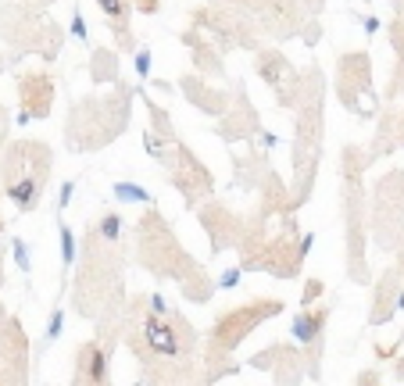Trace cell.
I'll return each mask as SVG.
<instances>
[{"instance_id": "obj_8", "label": "cell", "mask_w": 404, "mask_h": 386, "mask_svg": "<svg viewBox=\"0 0 404 386\" xmlns=\"http://www.w3.org/2000/svg\"><path fill=\"white\" fill-rule=\"evenodd\" d=\"M254 68H258V75L272 86L275 100H279L283 107H293L297 100H301L304 93V79L297 75V68L279 54V50H261L258 61H254Z\"/></svg>"}, {"instance_id": "obj_16", "label": "cell", "mask_w": 404, "mask_h": 386, "mask_svg": "<svg viewBox=\"0 0 404 386\" xmlns=\"http://www.w3.org/2000/svg\"><path fill=\"white\" fill-rule=\"evenodd\" d=\"M93 4L104 11V18H108V29L118 33L122 47H133V33H129V8H133V0H93Z\"/></svg>"}, {"instance_id": "obj_30", "label": "cell", "mask_w": 404, "mask_h": 386, "mask_svg": "<svg viewBox=\"0 0 404 386\" xmlns=\"http://www.w3.org/2000/svg\"><path fill=\"white\" fill-rule=\"evenodd\" d=\"M394 11H397V18H404V0H394Z\"/></svg>"}, {"instance_id": "obj_13", "label": "cell", "mask_w": 404, "mask_h": 386, "mask_svg": "<svg viewBox=\"0 0 404 386\" xmlns=\"http://www.w3.org/2000/svg\"><path fill=\"white\" fill-rule=\"evenodd\" d=\"M404 308V290H401V283H397V275L394 272H387L376 283V300H372V322L379 326V322H387V318H394V311H401Z\"/></svg>"}, {"instance_id": "obj_21", "label": "cell", "mask_w": 404, "mask_h": 386, "mask_svg": "<svg viewBox=\"0 0 404 386\" xmlns=\"http://www.w3.org/2000/svg\"><path fill=\"white\" fill-rule=\"evenodd\" d=\"M57 232H61V257H65V265H72L75 261V236L68 226H61Z\"/></svg>"}, {"instance_id": "obj_2", "label": "cell", "mask_w": 404, "mask_h": 386, "mask_svg": "<svg viewBox=\"0 0 404 386\" xmlns=\"http://www.w3.org/2000/svg\"><path fill=\"white\" fill-rule=\"evenodd\" d=\"M122 236H104L97 226L82 236V268L75 279V311L82 318L108 322L122 315V261H118Z\"/></svg>"}, {"instance_id": "obj_18", "label": "cell", "mask_w": 404, "mask_h": 386, "mask_svg": "<svg viewBox=\"0 0 404 386\" xmlns=\"http://www.w3.org/2000/svg\"><path fill=\"white\" fill-rule=\"evenodd\" d=\"M183 43H186L190 50H194V64H197L204 75H222V61H219V54L208 47V39H204V36H197V29H194V33H186Z\"/></svg>"}, {"instance_id": "obj_22", "label": "cell", "mask_w": 404, "mask_h": 386, "mask_svg": "<svg viewBox=\"0 0 404 386\" xmlns=\"http://www.w3.org/2000/svg\"><path fill=\"white\" fill-rule=\"evenodd\" d=\"M322 290H326V283H322V279H308V286H304V297H301V304H311L315 297H322Z\"/></svg>"}, {"instance_id": "obj_12", "label": "cell", "mask_w": 404, "mask_h": 386, "mask_svg": "<svg viewBox=\"0 0 404 386\" xmlns=\"http://www.w3.org/2000/svg\"><path fill=\"white\" fill-rule=\"evenodd\" d=\"M250 365H254V369H268L279 383H283V379H286V383H297V379H301V372H297V369H304L308 361L301 358V351H297V347H286V343H272L268 351L254 354Z\"/></svg>"}, {"instance_id": "obj_5", "label": "cell", "mask_w": 404, "mask_h": 386, "mask_svg": "<svg viewBox=\"0 0 404 386\" xmlns=\"http://www.w3.org/2000/svg\"><path fill=\"white\" fill-rule=\"evenodd\" d=\"M47 176H50V147L39 140H22L8 147L4 161H0V183L22 211H33L39 204Z\"/></svg>"}, {"instance_id": "obj_28", "label": "cell", "mask_w": 404, "mask_h": 386, "mask_svg": "<svg viewBox=\"0 0 404 386\" xmlns=\"http://www.w3.org/2000/svg\"><path fill=\"white\" fill-rule=\"evenodd\" d=\"M15 254H18V265L29 268V257H26V243H22V240H15Z\"/></svg>"}, {"instance_id": "obj_25", "label": "cell", "mask_w": 404, "mask_h": 386, "mask_svg": "<svg viewBox=\"0 0 404 386\" xmlns=\"http://www.w3.org/2000/svg\"><path fill=\"white\" fill-rule=\"evenodd\" d=\"M136 68H140V75H147V72H151V50H147V47L136 54Z\"/></svg>"}, {"instance_id": "obj_15", "label": "cell", "mask_w": 404, "mask_h": 386, "mask_svg": "<svg viewBox=\"0 0 404 386\" xmlns=\"http://www.w3.org/2000/svg\"><path fill=\"white\" fill-rule=\"evenodd\" d=\"M326 322H329V308H311V304H304V311L293 318V340L304 343V347H311V343L322 340Z\"/></svg>"}, {"instance_id": "obj_14", "label": "cell", "mask_w": 404, "mask_h": 386, "mask_svg": "<svg viewBox=\"0 0 404 386\" xmlns=\"http://www.w3.org/2000/svg\"><path fill=\"white\" fill-rule=\"evenodd\" d=\"M183 93L190 97V104H197L201 111L208 115H226L229 111V93L226 90H211V86L197 75H186L183 79Z\"/></svg>"}, {"instance_id": "obj_7", "label": "cell", "mask_w": 404, "mask_h": 386, "mask_svg": "<svg viewBox=\"0 0 404 386\" xmlns=\"http://www.w3.org/2000/svg\"><path fill=\"white\" fill-rule=\"evenodd\" d=\"M165 161H168V183L183 193L186 204H197V201H208L211 197V190H215V183H211V172L194 154H190L179 140L172 143V154H168Z\"/></svg>"}, {"instance_id": "obj_9", "label": "cell", "mask_w": 404, "mask_h": 386, "mask_svg": "<svg viewBox=\"0 0 404 386\" xmlns=\"http://www.w3.org/2000/svg\"><path fill=\"white\" fill-rule=\"evenodd\" d=\"M369 79H372V68L365 50H351L336 61V93L358 115H365L361 111V93H369Z\"/></svg>"}, {"instance_id": "obj_24", "label": "cell", "mask_w": 404, "mask_h": 386, "mask_svg": "<svg viewBox=\"0 0 404 386\" xmlns=\"http://www.w3.org/2000/svg\"><path fill=\"white\" fill-rule=\"evenodd\" d=\"M240 272H244V265H240V268H226V272H222V283H219V286H226V290L240 286Z\"/></svg>"}, {"instance_id": "obj_6", "label": "cell", "mask_w": 404, "mask_h": 386, "mask_svg": "<svg viewBox=\"0 0 404 386\" xmlns=\"http://www.w3.org/2000/svg\"><path fill=\"white\" fill-rule=\"evenodd\" d=\"M125 122H129V93L115 97H93L79 100L68 115V147L72 150H100L111 143Z\"/></svg>"}, {"instance_id": "obj_1", "label": "cell", "mask_w": 404, "mask_h": 386, "mask_svg": "<svg viewBox=\"0 0 404 386\" xmlns=\"http://www.w3.org/2000/svg\"><path fill=\"white\" fill-rule=\"evenodd\" d=\"M122 340L140 361L147 383H190L197 379V333L179 311H154L147 297L122 308Z\"/></svg>"}, {"instance_id": "obj_26", "label": "cell", "mask_w": 404, "mask_h": 386, "mask_svg": "<svg viewBox=\"0 0 404 386\" xmlns=\"http://www.w3.org/2000/svg\"><path fill=\"white\" fill-rule=\"evenodd\" d=\"M158 4H161V0H133V8H136V11H143V15H154V11H158Z\"/></svg>"}, {"instance_id": "obj_19", "label": "cell", "mask_w": 404, "mask_h": 386, "mask_svg": "<svg viewBox=\"0 0 404 386\" xmlns=\"http://www.w3.org/2000/svg\"><path fill=\"white\" fill-rule=\"evenodd\" d=\"M90 75L97 82H118V57L111 50H97L90 61Z\"/></svg>"}, {"instance_id": "obj_10", "label": "cell", "mask_w": 404, "mask_h": 386, "mask_svg": "<svg viewBox=\"0 0 404 386\" xmlns=\"http://www.w3.org/2000/svg\"><path fill=\"white\" fill-rule=\"evenodd\" d=\"M111 351H115V343H108V340H86L82 347L75 351V383L82 386H100V383H108V369H111Z\"/></svg>"}, {"instance_id": "obj_29", "label": "cell", "mask_w": 404, "mask_h": 386, "mask_svg": "<svg viewBox=\"0 0 404 386\" xmlns=\"http://www.w3.org/2000/svg\"><path fill=\"white\" fill-rule=\"evenodd\" d=\"M72 190H75V183H65V186H61V208H65V204H68V197H72Z\"/></svg>"}, {"instance_id": "obj_4", "label": "cell", "mask_w": 404, "mask_h": 386, "mask_svg": "<svg viewBox=\"0 0 404 386\" xmlns=\"http://www.w3.org/2000/svg\"><path fill=\"white\" fill-rule=\"evenodd\" d=\"M283 311H286V304L279 297H258L244 308L222 311L215 318V326H211V333H208L204 351H201V369H211V372H204V379H219L222 372H237V365H232L229 354L237 351L261 322L283 315Z\"/></svg>"}, {"instance_id": "obj_27", "label": "cell", "mask_w": 404, "mask_h": 386, "mask_svg": "<svg viewBox=\"0 0 404 386\" xmlns=\"http://www.w3.org/2000/svg\"><path fill=\"white\" fill-rule=\"evenodd\" d=\"M72 26H75V36H79V39H86V26H82V11H75V15H72Z\"/></svg>"}, {"instance_id": "obj_17", "label": "cell", "mask_w": 404, "mask_h": 386, "mask_svg": "<svg viewBox=\"0 0 404 386\" xmlns=\"http://www.w3.org/2000/svg\"><path fill=\"white\" fill-rule=\"evenodd\" d=\"M204 229H208V236H211V243L215 247H226L229 240H240V232L244 229H237V219L226 211V208H208L204 211Z\"/></svg>"}, {"instance_id": "obj_11", "label": "cell", "mask_w": 404, "mask_h": 386, "mask_svg": "<svg viewBox=\"0 0 404 386\" xmlns=\"http://www.w3.org/2000/svg\"><path fill=\"white\" fill-rule=\"evenodd\" d=\"M18 97H22L26 118H47L54 107V79L44 72H26L18 79Z\"/></svg>"}, {"instance_id": "obj_3", "label": "cell", "mask_w": 404, "mask_h": 386, "mask_svg": "<svg viewBox=\"0 0 404 386\" xmlns=\"http://www.w3.org/2000/svg\"><path fill=\"white\" fill-rule=\"evenodd\" d=\"M136 243H140V265L158 279L179 283L190 300L204 304V300L215 293V283L208 279V272L179 247V240L172 236V229L165 226V219L158 211L143 214V219L136 222Z\"/></svg>"}, {"instance_id": "obj_31", "label": "cell", "mask_w": 404, "mask_h": 386, "mask_svg": "<svg viewBox=\"0 0 404 386\" xmlns=\"http://www.w3.org/2000/svg\"><path fill=\"white\" fill-rule=\"evenodd\" d=\"M401 265H404V254H401Z\"/></svg>"}, {"instance_id": "obj_20", "label": "cell", "mask_w": 404, "mask_h": 386, "mask_svg": "<svg viewBox=\"0 0 404 386\" xmlns=\"http://www.w3.org/2000/svg\"><path fill=\"white\" fill-rule=\"evenodd\" d=\"M115 197L118 201H151V193L133 186V183H115Z\"/></svg>"}, {"instance_id": "obj_23", "label": "cell", "mask_w": 404, "mask_h": 386, "mask_svg": "<svg viewBox=\"0 0 404 386\" xmlns=\"http://www.w3.org/2000/svg\"><path fill=\"white\" fill-rule=\"evenodd\" d=\"M61 322H65V311L54 308V315H50V326H47V336H44V340H54V336L61 333Z\"/></svg>"}]
</instances>
